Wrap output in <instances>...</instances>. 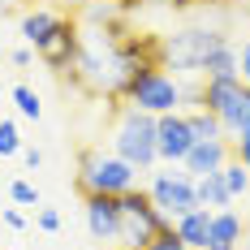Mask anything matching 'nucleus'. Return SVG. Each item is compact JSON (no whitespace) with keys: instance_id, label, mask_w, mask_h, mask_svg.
I'll use <instances>...</instances> for the list:
<instances>
[{"instance_id":"obj_23","label":"nucleus","mask_w":250,"mask_h":250,"mask_svg":"<svg viewBox=\"0 0 250 250\" xmlns=\"http://www.w3.org/2000/svg\"><path fill=\"white\" fill-rule=\"evenodd\" d=\"M229 143H233V160H242V164L250 168V129L237 134V138H229Z\"/></svg>"},{"instance_id":"obj_6","label":"nucleus","mask_w":250,"mask_h":250,"mask_svg":"<svg viewBox=\"0 0 250 250\" xmlns=\"http://www.w3.org/2000/svg\"><path fill=\"white\" fill-rule=\"evenodd\" d=\"M35 56H39L56 78L74 74V61H78V18L74 13H61V22L52 26V35L35 48Z\"/></svg>"},{"instance_id":"obj_7","label":"nucleus","mask_w":250,"mask_h":250,"mask_svg":"<svg viewBox=\"0 0 250 250\" xmlns=\"http://www.w3.org/2000/svg\"><path fill=\"white\" fill-rule=\"evenodd\" d=\"M147 194H151V203H155L168 220H177V216H186V211H194V207H199V199H194V177L173 173V168L151 177Z\"/></svg>"},{"instance_id":"obj_28","label":"nucleus","mask_w":250,"mask_h":250,"mask_svg":"<svg viewBox=\"0 0 250 250\" xmlns=\"http://www.w3.org/2000/svg\"><path fill=\"white\" fill-rule=\"evenodd\" d=\"M0 95H4V86H0Z\"/></svg>"},{"instance_id":"obj_5","label":"nucleus","mask_w":250,"mask_h":250,"mask_svg":"<svg viewBox=\"0 0 250 250\" xmlns=\"http://www.w3.org/2000/svg\"><path fill=\"white\" fill-rule=\"evenodd\" d=\"M220 43H229L220 30H181V35H173L164 43V61L173 69H181V74H199L203 61L220 48Z\"/></svg>"},{"instance_id":"obj_9","label":"nucleus","mask_w":250,"mask_h":250,"mask_svg":"<svg viewBox=\"0 0 250 250\" xmlns=\"http://www.w3.org/2000/svg\"><path fill=\"white\" fill-rule=\"evenodd\" d=\"M82 211H86L91 237L117 246V233H121V203H117V194H86L82 199Z\"/></svg>"},{"instance_id":"obj_22","label":"nucleus","mask_w":250,"mask_h":250,"mask_svg":"<svg viewBox=\"0 0 250 250\" xmlns=\"http://www.w3.org/2000/svg\"><path fill=\"white\" fill-rule=\"evenodd\" d=\"M35 220H39L43 233H56V229H61V211H56V207H39V216H35Z\"/></svg>"},{"instance_id":"obj_25","label":"nucleus","mask_w":250,"mask_h":250,"mask_svg":"<svg viewBox=\"0 0 250 250\" xmlns=\"http://www.w3.org/2000/svg\"><path fill=\"white\" fill-rule=\"evenodd\" d=\"M22 160H26V168L35 173V168H43V151L39 147H22Z\"/></svg>"},{"instance_id":"obj_30","label":"nucleus","mask_w":250,"mask_h":250,"mask_svg":"<svg viewBox=\"0 0 250 250\" xmlns=\"http://www.w3.org/2000/svg\"><path fill=\"white\" fill-rule=\"evenodd\" d=\"M0 4H4V0H0Z\"/></svg>"},{"instance_id":"obj_10","label":"nucleus","mask_w":250,"mask_h":250,"mask_svg":"<svg viewBox=\"0 0 250 250\" xmlns=\"http://www.w3.org/2000/svg\"><path fill=\"white\" fill-rule=\"evenodd\" d=\"M233 155V143L229 138H194V147L186 151V160H181V173L186 177H211L225 168V160Z\"/></svg>"},{"instance_id":"obj_26","label":"nucleus","mask_w":250,"mask_h":250,"mask_svg":"<svg viewBox=\"0 0 250 250\" xmlns=\"http://www.w3.org/2000/svg\"><path fill=\"white\" fill-rule=\"evenodd\" d=\"M9 61H13L18 69H26V65L35 61V48H13V56H9Z\"/></svg>"},{"instance_id":"obj_27","label":"nucleus","mask_w":250,"mask_h":250,"mask_svg":"<svg viewBox=\"0 0 250 250\" xmlns=\"http://www.w3.org/2000/svg\"><path fill=\"white\" fill-rule=\"evenodd\" d=\"M4 225H9V229H26V216H22V211H13V207H9V211H4Z\"/></svg>"},{"instance_id":"obj_17","label":"nucleus","mask_w":250,"mask_h":250,"mask_svg":"<svg viewBox=\"0 0 250 250\" xmlns=\"http://www.w3.org/2000/svg\"><path fill=\"white\" fill-rule=\"evenodd\" d=\"M186 121H190V134H194V138H225V125L216 121L207 108H190Z\"/></svg>"},{"instance_id":"obj_12","label":"nucleus","mask_w":250,"mask_h":250,"mask_svg":"<svg viewBox=\"0 0 250 250\" xmlns=\"http://www.w3.org/2000/svg\"><path fill=\"white\" fill-rule=\"evenodd\" d=\"M177 237L186 242L190 250H207V233H211V211L207 207H194V211H186V216H177L173 220Z\"/></svg>"},{"instance_id":"obj_8","label":"nucleus","mask_w":250,"mask_h":250,"mask_svg":"<svg viewBox=\"0 0 250 250\" xmlns=\"http://www.w3.org/2000/svg\"><path fill=\"white\" fill-rule=\"evenodd\" d=\"M190 147H194V134H190L186 112H164V117H155V155H160L168 168L181 164Z\"/></svg>"},{"instance_id":"obj_1","label":"nucleus","mask_w":250,"mask_h":250,"mask_svg":"<svg viewBox=\"0 0 250 250\" xmlns=\"http://www.w3.org/2000/svg\"><path fill=\"white\" fill-rule=\"evenodd\" d=\"M78 194H125L138 186V168L125 164L121 155L112 151H95V147H82L78 151V177H74Z\"/></svg>"},{"instance_id":"obj_16","label":"nucleus","mask_w":250,"mask_h":250,"mask_svg":"<svg viewBox=\"0 0 250 250\" xmlns=\"http://www.w3.org/2000/svg\"><path fill=\"white\" fill-rule=\"evenodd\" d=\"M220 181H225V190L233 194V199H250V168L242 164V160L229 155L225 168H220Z\"/></svg>"},{"instance_id":"obj_2","label":"nucleus","mask_w":250,"mask_h":250,"mask_svg":"<svg viewBox=\"0 0 250 250\" xmlns=\"http://www.w3.org/2000/svg\"><path fill=\"white\" fill-rule=\"evenodd\" d=\"M112 155H121L138 173H151L160 164V155H155V117L121 104L117 121H112Z\"/></svg>"},{"instance_id":"obj_4","label":"nucleus","mask_w":250,"mask_h":250,"mask_svg":"<svg viewBox=\"0 0 250 250\" xmlns=\"http://www.w3.org/2000/svg\"><path fill=\"white\" fill-rule=\"evenodd\" d=\"M117 203H121V233H117V246L121 250H147L151 237H155L160 229L173 225V220L151 203V194L143 190V186L117 194Z\"/></svg>"},{"instance_id":"obj_21","label":"nucleus","mask_w":250,"mask_h":250,"mask_svg":"<svg viewBox=\"0 0 250 250\" xmlns=\"http://www.w3.org/2000/svg\"><path fill=\"white\" fill-rule=\"evenodd\" d=\"M147 250H190V246H186V242L177 237V229L168 225V229H160V233L151 237V246H147Z\"/></svg>"},{"instance_id":"obj_19","label":"nucleus","mask_w":250,"mask_h":250,"mask_svg":"<svg viewBox=\"0 0 250 250\" xmlns=\"http://www.w3.org/2000/svg\"><path fill=\"white\" fill-rule=\"evenodd\" d=\"M22 151V134H18V125L9 121V117H0V160L4 155H18Z\"/></svg>"},{"instance_id":"obj_15","label":"nucleus","mask_w":250,"mask_h":250,"mask_svg":"<svg viewBox=\"0 0 250 250\" xmlns=\"http://www.w3.org/2000/svg\"><path fill=\"white\" fill-rule=\"evenodd\" d=\"M199 74H203V82H216V78H237V48H233V43H220V48L203 61Z\"/></svg>"},{"instance_id":"obj_24","label":"nucleus","mask_w":250,"mask_h":250,"mask_svg":"<svg viewBox=\"0 0 250 250\" xmlns=\"http://www.w3.org/2000/svg\"><path fill=\"white\" fill-rule=\"evenodd\" d=\"M237 78L250 86V39L242 43V52H237Z\"/></svg>"},{"instance_id":"obj_3","label":"nucleus","mask_w":250,"mask_h":250,"mask_svg":"<svg viewBox=\"0 0 250 250\" xmlns=\"http://www.w3.org/2000/svg\"><path fill=\"white\" fill-rule=\"evenodd\" d=\"M121 100L138 112H151V117H164V112H181V100H186V86L177 82L173 74H164L160 65H147V69H134L125 78Z\"/></svg>"},{"instance_id":"obj_29","label":"nucleus","mask_w":250,"mask_h":250,"mask_svg":"<svg viewBox=\"0 0 250 250\" xmlns=\"http://www.w3.org/2000/svg\"><path fill=\"white\" fill-rule=\"evenodd\" d=\"M121 4H129V0H121Z\"/></svg>"},{"instance_id":"obj_18","label":"nucleus","mask_w":250,"mask_h":250,"mask_svg":"<svg viewBox=\"0 0 250 250\" xmlns=\"http://www.w3.org/2000/svg\"><path fill=\"white\" fill-rule=\"evenodd\" d=\"M9 95H13V104H18V112H22V117H30V121H39V117H43V104H39V95H35L26 82H18Z\"/></svg>"},{"instance_id":"obj_14","label":"nucleus","mask_w":250,"mask_h":250,"mask_svg":"<svg viewBox=\"0 0 250 250\" xmlns=\"http://www.w3.org/2000/svg\"><path fill=\"white\" fill-rule=\"evenodd\" d=\"M194 199H199V207H207V211H225V207H233V194L225 190L220 173L199 177V181H194Z\"/></svg>"},{"instance_id":"obj_20","label":"nucleus","mask_w":250,"mask_h":250,"mask_svg":"<svg viewBox=\"0 0 250 250\" xmlns=\"http://www.w3.org/2000/svg\"><path fill=\"white\" fill-rule=\"evenodd\" d=\"M9 199L18 203V207H39V190H35L30 181H13V186H9Z\"/></svg>"},{"instance_id":"obj_11","label":"nucleus","mask_w":250,"mask_h":250,"mask_svg":"<svg viewBox=\"0 0 250 250\" xmlns=\"http://www.w3.org/2000/svg\"><path fill=\"white\" fill-rule=\"evenodd\" d=\"M246 237V220L225 207V211H211V233H207V250H242Z\"/></svg>"},{"instance_id":"obj_13","label":"nucleus","mask_w":250,"mask_h":250,"mask_svg":"<svg viewBox=\"0 0 250 250\" xmlns=\"http://www.w3.org/2000/svg\"><path fill=\"white\" fill-rule=\"evenodd\" d=\"M56 22H61V9H26L22 22H18L26 48H39V43L52 35V26H56Z\"/></svg>"}]
</instances>
